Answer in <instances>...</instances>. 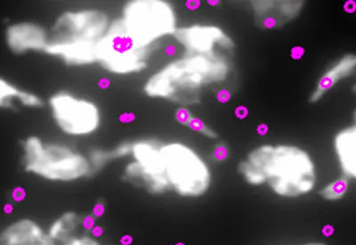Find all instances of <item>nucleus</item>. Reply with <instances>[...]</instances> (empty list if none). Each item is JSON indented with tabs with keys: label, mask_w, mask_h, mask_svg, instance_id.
I'll list each match as a JSON object with an SVG mask.
<instances>
[{
	"label": "nucleus",
	"mask_w": 356,
	"mask_h": 245,
	"mask_svg": "<svg viewBox=\"0 0 356 245\" xmlns=\"http://www.w3.org/2000/svg\"><path fill=\"white\" fill-rule=\"evenodd\" d=\"M232 72L233 67L225 54H184L165 63L149 76L143 90L152 100L187 108L202 101L205 88L227 81Z\"/></svg>",
	"instance_id": "nucleus-1"
},
{
	"label": "nucleus",
	"mask_w": 356,
	"mask_h": 245,
	"mask_svg": "<svg viewBox=\"0 0 356 245\" xmlns=\"http://www.w3.org/2000/svg\"><path fill=\"white\" fill-rule=\"evenodd\" d=\"M247 159L265 175L266 186L282 199H300L313 193L318 184L316 161L310 152L293 144H262Z\"/></svg>",
	"instance_id": "nucleus-2"
},
{
	"label": "nucleus",
	"mask_w": 356,
	"mask_h": 245,
	"mask_svg": "<svg viewBox=\"0 0 356 245\" xmlns=\"http://www.w3.org/2000/svg\"><path fill=\"white\" fill-rule=\"evenodd\" d=\"M21 164L25 173L50 183L71 184L93 174L88 155L62 142L30 136L21 144Z\"/></svg>",
	"instance_id": "nucleus-3"
},
{
	"label": "nucleus",
	"mask_w": 356,
	"mask_h": 245,
	"mask_svg": "<svg viewBox=\"0 0 356 245\" xmlns=\"http://www.w3.org/2000/svg\"><path fill=\"white\" fill-rule=\"evenodd\" d=\"M161 157L170 192L184 199L202 198L211 190L213 173L203 155L186 143H162Z\"/></svg>",
	"instance_id": "nucleus-4"
},
{
	"label": "nucleus",
	"mask_w": 356,
	"mask_h": 245,
	"mask_svg": "<svg viewBox=\"0 0 356 245\" xmlns=\"http://www.w3.org/2000/svg\"><path fill=\"white\" fill-rule=\"evenodd\" d=\"M116 19L131 39L149 49L174 37L178 29L176 9L165 0H131Z\"/></svg>",
	"instance_id": "nucleus-5"
},
{
	"label": "nucleus",
	"mask_w": 356,
	"mask_h": 245,
	"mask_svg": "<svg viewBox=\"0 0 356 245\" xmlns=\"http://www.w3.org/2000/svg\"><path fill=\"white\" fill-rule=\"evenodd\" d=\"M154 50L131 39L115 19L98 44L97 63L113 75L139 74L147 68Z\"/></svg>",
	"instance_id": "nucleus-6"
},
{
	"label": "nucleus",
	"mask_w": 356,
	"mask_h": 245,
	"mask_svg": "<svg viewBox=\"0 0 356 245\" xmlns=\"http://www.w3.org/2000/svg\"><path fill=\"white\" fill-rule=\"evenodd\" d=\"M162 143L152 139L132 142L130 161L127 162L123 170V178L127 183L150 196H164L170 193L162 162Z\"/></svg>",
	"instance_id": "nucleus-7"
},
{
	"label": "nucleus",
	"mask_w": 356,
	"mask_h": 245,
	"mask_svg": "<svg viewBox=\"0 0 356 245\" xmlns=\"http://www.w3.org/2000/svg\"><path fill=\"white\" fill-rule=\"evenodd\" d=\"M47 104L54 123L66 136L87 138L100 129V107L88 97L61 90L51 95Z\"/></svg>",
	"instance_id": "nucleus-8"
},
{
	"label": "nucleus",
	"mask_w": 356,
	"mask_h": 245,
	"mask_svg": "<svg viewBox=\"0 0 356 245\" xmlns=\"http://www.w3.org/2000/svg\"><path fill=\"white\" fill-rule=\"evenodd\" d=\"M111 22L106 13L101 9L63 11L54 22L50 38L98 44L106 36Z\"/></svg>",
	"instance_id": "nucleus-9"
},
{
	"label": "nucleus",
	"mask_w": 356,
	"mask_h": 245,
	"mask_svg": "<svg viewBox=\"0 0 356 245\" xmlns=\"http://www.w3.org/2000/svg\"><path fill=\"white\" fill-rule=\"evenodd\" d=\"M174 38L190 55H227L235 49L233 38L217 24H193L178 27Z\"/></svg>",
	"instance_id": "nucleus-10"
},
{
	"label": "nucleus",
	"mask_w": 356,
	"mask_h": 245,
	"mask_svg": "<svg viewBox=\"0 0 356 245\" xmlns=\"http://www.w3.org/2000/svg\"><path fill=\"white\" fill-rule=\"evenodd\" d=\"M305 8L301 0H253L250 9L254 22L262 30L282 29L300 17Z\"/></svg>",
	"instance_id": "nucleus-11"
},
{
	"label": "nucleus",
	"mask_w": 356,
	"mask_h": 245,
	"mask_svg": "<svg viewBox=\"0 0 356 245\" xmlns=\"http://www.w3.org/2000/svg\"><path fill=\"white\" fill-rule=\"evenodd\" d=\"M5 44L15 56L44 52L50 40L47 29L37 22L22 21L8 24L5 30Z\"/></svg>",
	"instance_id": "nucleus-12"
},
{
	"label": "nucleus",
	"mask_w": 356,
	"mask_h": 245,
	"mask_svg": "<svg viewBox=\"0 0 356 245\" xmlns=\"http://www.w3.org/2000/svg\"><path fill=\"white\" fill-rule=\"evenodd\" d=\"M0 245H58L47 228L29 217L14 219L0 234Z\"/></svg>",
	"instance_id": "nucleus-13"
},
{
	"label": "nucleus",
	"mask_w": 356,
	"mask_h": 245,
	"mask_svg": "<svg viewBox=\"0 0 356 245\" xmlns=\"http://www.w3.org/2000/svg\"><path fill=\"white\" fill-rule=\"evenodd\" d=\"M98 44L50 38L49 46L44 53L59 60L65 65L89 66L97 63Z\"/></svg>",
	"instance_id": "nucleus-14"
},
{
	"label": "nucleus",
	"mask_w": 356,
	"mask_h": 245,
	"mask_svg": "<svg viewBox=\"0 0 356 245\" xmlns=\"http://www.w3.org/2000/svg\"><path fill=\"white\" fill-rule=\"evenodd\" d=\"M356 72V54H345L333 62L317 79L310 94L309 101L316 104L340 82L350 78Z\"/></svg>",
	"instance_id": "nucleus-15"
},
{
	"label": "nucleus",
	"mask_w": 356,
	"mask_h": 245,
	"mask_svg": "<svg viewBox=\"0 0 356 245\" xmlns=\"http://www.w3.org/2000/svg\"><path fill=\"white\" fill-rule=\"evenodd\" d=\"M332 148L342 176L356 182V126L339 130L334 136Z\"/></svg>",
	"instance_id": "nucleus-16"
},
{
	"label": "nucleus",
	"mask_w": 356,
	"mask_h": 245,
	"mask_svg": "<svg viewBox=\"0 0 356 245\" xmlns=\"http://www.w3.org/2000/svg\"><path fill=\"white\" fill-rule=\"evenodd\" d=\"M47 229L57 244L65 245L84 233L85 218L78 212L67 211L54 219Z\"/></svg>",
	"instance_id": "nucleus-17"
},
{
	"label": "nucleus",
	"mask_w": 356,
	"mask_h": 245,
	"mask_svg": "<svg viewBox=\"0 0 356 245\" xmlns=\"http://www.w3.org/2000/svg\"><path fill=\"white\" fill-rule=\"evenodd\" d=\"M43 106V100L33 92L21 88L17 85L0 79V107L3 110H14L17 107L27 109H39Z\"/></svg>",
	"instance_id": "nucleus-18"
},
{
	"label": "nucleus",
	"mask_w": 356,
	"mask_h": 245,
	"mask_svg": "<svg viewBox=\"0 0 356 245\" xmlns=\"http://www.w3.org/2000/svg\"><path fill=\"white\" fill-rule=\"evenodd\" d=\"M87 155L93 173H99L114 161L130 158L131 142L120 143L109 148H94Z\"/></svg>",
	"instance_id": "nucleus-19"
},
{
	"label": "nucleus",
	"mask_w": 356,
	"mask_h": 245,
	"mask_svg": "<svg viewBox=\"0 0 356 245\" xmlns=\"http://www.w3.org/2000/svg\"><path fill=\"white\" fill-rule=\"evenodd\" d=\"M177 120L183 125L188 127L193 132L207 139H217L218 133L200 118L193 116L187 108H181L179 113H177Z\"/></svg>",
	"instance_id": "nucleus-20"
},
{
	"label": "nucleus",
	"mask_w": 356,
	"mask_h": 245,
	"mask_svg": "<svg viewBox=\"0 0 356 245\" xmlns=\"http://www.w3.org/2000/svg\"><path fill=\"white\" fill-rule=\"evenodd\" d=\"M349 180L345 177L334 178L324 184L319 191V195L324 200L329 203H336L341 200L348 193Z\"/></svg>",
	"instance_id": "nucleus-21"
},
{
	"label": "nucleus",
	"mask_w": 356,
	"mask_h": 245,
	"mask_svg": "<svg viewBox=\"0 0 356 245\" xmlns=\"http://www.w3.org/2000/svg\"><path fill=\"white\" fill-rule=\"evenodd\" d=\"M237 171L244 182L249 186L254 187L266 186V180L262 171L247 158L238 164Z\"/></svg>",
	"instance_id": "nucleus-22"
},
{
	"label": "nucleus",
	"mask_w": 356,
	"mask_h": 245,
	"mask_svg": "<svg viewBox=\"0 0 356 245\" xmlns=\"http://www.w3.org/2000/svg\"><path fill=\"white\" fill-rule=\"evenodd\" d=\"M65 245H104L99 238L94 235L84 233Z\"/></svg>",
	"instance_id": "nucleus-23"
},
{
	"label": "nucleus",
	"mask_w": 356,
	"mask_h": 245,
	"mask_svg": "<svg viewBox=\"0 0 356 245\" xmlns=\"http://www.w3.org/2000/svg\"><path fill=\"white\" fill-rule=\"evenodd\" d=\"M214 155L218 161H224L227 158L228 149L224 145H220L215 149Z\"/></svg>",
	"instance_id": "nucleus-24"
},
{
	"label": "nucleus",
	"mask_w": 356,
	"mask_h": 245,
	"mask_svg": "<svg viewBox=\"0 0 356 245\" xmlns=\"http://www.w3.org/2000/svg\"><path fill=\"white\" fill-rule=\"evenodd\" d=\"M300 245H327L323 242L319 241H313V242H307V243L302 244Z\"/></svg>",
	"instance_id": "nucleus-25"
},
{
	"label": "nucleus",
	"mask_w": 356,
	"mask_h": 245,
	"mask_svg": "<svg viewBox=\"0 0 356 245\" xmlns=\"http://www.w3.org/2000/svg\"><path fill=\"white\" fill-rule=\"evenodd\" d=\"M353 125L356 126V109L353 113Z\"/></svg>",
	"instance_id": "nucleus-26"
},
{
	"label": "nucleus",
	"mask_w": 356,
	"mask_h": 245,
	"mask_svg": "<svg viewBox=\"0 0 356 245\" xmlns=\"http://www.w3.org/2000/svg\"><path fill=\"white\" fill-rule=\"evenodd\" d=\"M353 91H354V93L356 95V84L354 85V87H353Z\"/></svg>",
	"instance_id": "nucleus-27"
}]
</instances>
